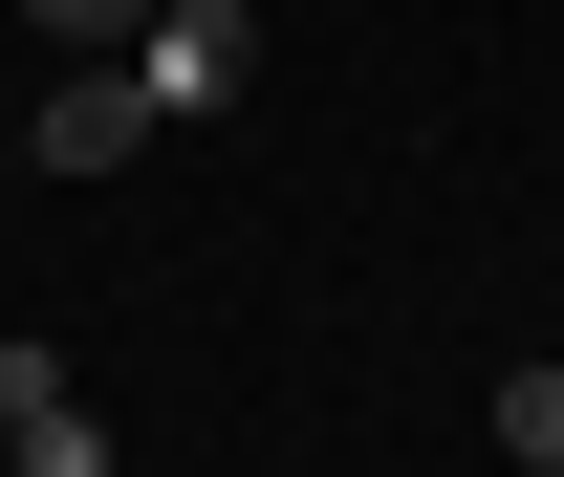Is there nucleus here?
Instances as JSON below:
<instances>
[{
  "instance_id": "nucleus-1",
  "label": "nucleus",
  "mask_w": 564,
  "mask_h": 477,
  "mask_svg": "<svg viewBox=\"0 0 564 477\" xmlns=\"http://www.w3.org/2000/svg\"><path fill=\"white\" fill-rule=\"evenodd\" d=\"M239 66H261V22H239V0H152V22H131L152 131H174V109H239Z\"/></svg>"
},
{
  "instance_id": "nucleus-2",
  "label": "nucleus",
  "mask_w": 564,
  "mask_h": 477,
  "mask_svg": "<svg viewBox=\"0 0 564 477\" xmlns=\"http://www.w3.org/2000/svg\"><path fill=\"white\" fill-rule=\"evenodd\" d=\"M109 152H152V87H131V66H66L44 131H22V174H109Z\"/></svg>"
},
{
  "instance_id": "nucleus-3",
  "label": "nucleus",
  "mask_w": 564,
  "mask_h": 477,
  "mask_svg": "<svg viewBox=\"0 0 564 477\" xmlns=\"http://www.w3.org/2000/svg\"><path fill=\"white\" fill-rule=\"evenodd\" d=\"M0 477H109V412H87L44 347H22V434H0Z\"/></svg>"
},
{
  "instance_id": "nucleus-4",
  "label": "nucleus",
  "mask_w": 564,
  "mask_h": 477,
  "mask_svg": "<svg viewBox=\"0 0 564 477\" xmlns=\"http://www.w3.org/2000/svg\"><path fill=\"white\" fill-rule=\"evenodd\" d=\"M499 456H521V477H564V369H499Z\"/></svg>"
},
{
  "instance_id": "nucleus-5",
  "label": "nucleus",
  "mask_w": 564,
  "mask_h": 477,
  "mask_svg": "<svg viewBox=\"0 0 564 477\" xmlns=\"http://www.w3.org/2000/svg\"><path fill=\"white\" fill-rule=\"evenodd\" d=\"M22 22H44L66 66H131V22H152V0H22Z\"/></svg>"
},
{
  "instance_id": "nucleus-6",
  "label": "nucleus",
  "mask_w": 564,
  "mask_h": 477,
  "mask_svg": "<svg viewBox=\"0 0 564 477\" xmlns=\"http://www.w3.org/2000/svg\"><path fill=\"white\" fill-rule=\"evenodd\" d=\"M0 434H22V347H0Z\"/></svg>"
},
{
  "instance_id": "nucleus-7",
  "label": "nucleus",
  "mask_w": 564,
  "mask_h": 477,
  "mask_svg": "<svg viewBox=\"0 0 564 477\" xmlns=\"http://www.w3.org/2000/svg\"><path fill=\"white\" fill-rule=\"evenodd\" d=\"M0 174H22V131H0Z\"/></svg>"
}]
</instances>
